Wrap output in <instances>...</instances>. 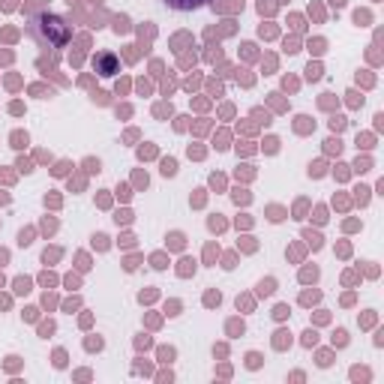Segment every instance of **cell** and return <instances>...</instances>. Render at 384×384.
<instances>
[{
    "label": "cell",
    "mask_w": 384,
    "mask_h": 384,
    "mask_svg": "<svg viewBox=\"0 0 384 384\" xmlns=\"http://www.w3.org/2000/svg\"><path fill=\"white\" fill-rule=\"evenodd\" d=\"M30 36L42 45V49H67L69 40H72V30L60 15L42 12L30 21Z\"/></svg>",
    "instance_id": "obj_1"
},
{
    "label": "cell",
    "mask_w": 384,
    "mask_h": 384,
    "mask_svg": "<svg viewBox=\"0 0 384 384\" xmlns=\"http://www.w3.org/2000/svg\"><path fill=\"white\" fill-rule=\"evenodd\" d=\"M96 72H99V76H114L117 60L112 58V54H99V58H96Z\"/></svg>",
    "instance_id": "obj_2"
},
{
    "label": "cell",
    "mask_w": 384,
    "mask_h": 384,
    "mask_svg": "<svg viewBox=\"0 0 384 384\" xmlns=\"http://www.w3.org/2000/svg\"><path fill=\"white\" fill-rule=\"evenodd\" d=\"M166 6L171 9H180V12H186V9H198V6H204L207 0H162Z\"/></svg>",
    "instance_id": "obj_3"
}]
</instances>
